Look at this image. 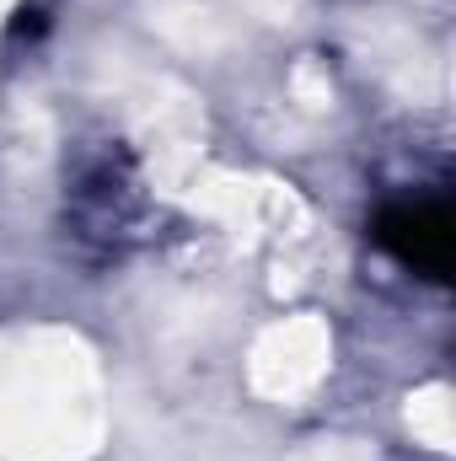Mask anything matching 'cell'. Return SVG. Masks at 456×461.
Returning a JSON list of instances; mask_svg holds the SVG:
<instances>
[{"label": "cell", "instance_id": "cell-1", "mask_svg": "<svg viewBox=\"0 0 456 461\" xmlns=\"http://www.w3.org/2000/svg\"><path fill=\"white\" fill-rule=\"evenodd\" d=\"M376 241L403 258L408 268L430 274V279H446L451 274V215L446 204H397V210H381L376 215Z\"/></svg>", "mask_w": 456, "mask_h": 461}]
</instances>
